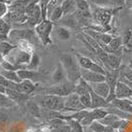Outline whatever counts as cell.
I'll return each instance as SVG.
<instances>
[{"label": "cell", "mask_w": 132, "mask_h": 132, "mask_svg": "<svg viewBox=\"0 0 132 132\" xmlns=\"http://www.w3.org/2000/svg\"><path fill=\"white\" fill-rule=\"evenodd\" d=\"M59 60L65 69L67 80L76 84L82 78L81 67L79 66L76 56L71 53H61L59 55Z\"/></svg>", "instance_id": "6da1fadb"}, {"label": "cell", "mask_w": 132, "mask_h": 132, "mask_svg": "<svg viewBox=\"0 0 132 132\" xmlns=\"http://www.w3.org/2000/svg\"><path fill=\"white\" fill-rule=\"evenodd\" d=\"M32 100H34L38 105L46 110L54 111H63L64 110V101L65 98L53 96V95H35Z\"/></svg>", "instance_id": "7a4b0ae2"}, {"label": "cell", "mask_w": 132, "mask_h": 132, "mask_svg": "<svg viewBox=\"0 0 132 132\" xmlns=\"http://www.w3.org/2000/svg\"><path fill=\"white\" fill-rule=\"evenodd\" d=\"M74 91H75V84L67 80L63 83L54 84L50 87L42 89L38 92L39 93L38 95H53V96L65 98L70 94L74 93Z\"/></svg>", "instance_id": "3957f363"}, {"label": "cell", "mask_w": 132, "mask_h": 132, "mask_svg": "<svg viewBox=\"0 0 132 132\" xmlns=\"http://www.w3.org/2000/svg\"><path fill=\"white\" fill-rule=\"evenodd\" d=\"M32 55L33 52L23 50L17 46L4 58L9 62H11L12 64L17 66L19 69H25L32 59Z\"/></svg>", "instance_id": "277c9868"}, {"label": "cell", "mask_w": 132, "mask_h": 132, "mask_svg": "<svg viewBox=\"0 0 132 132\" xmlns=\"http://www.w3.org/2000/svg\"><path fill=\"white\" fill-rule=\"evenodd\" d=\"M52 30H53V23L48 19L43 20L39 25L35 27V32L44 45H48L51 44L50 35L52 33Z\"/></svg>", "instance_id": "5b68a950"}, {"label": "cell", "mask_w": 132, "mask_h": 132, "mask_svg": "<svg viewBox=\"0 0 132 132\" xmlns=\"http://www.w3.org/2000/svg\"><path fill=\"white\" fill-rule=\"evenodd\" d=\"M26 15H27V24L29 27H36L39 23L44 20L43 18V12L39 6V3H30L26 9Z\"/></svg>", "instance_id": "8992f818"}, {"label": "cell", "mask_w": 132, "mask_h": 132, "mask_svg": "<svg viewBox=\"0 0 132 132\" xmlns=\"http://www.w3.org/2000/svg\"><path fill=\"white\" fill-rule=\"evenodd\" d=\"M36 32L30 29H12L9 33V42L13 44H16L21 40H28L31 42L34 38H36Z\"/></svg>", "instance_id": "52a82bcc"}, {"label": "cell", "mask_w": 132, "mask_h": 132, "mask_svg": "<svg viewBox=\"0 0 132 132\" xmlns=\"http://www.w3.org/2000/svg\"><path fill=\"white\" fill-rule=\"evenodd\" d=\"M77 61L79 63V66L81 67V69H87V70H91V71L97 72V73H101V74H106V70L103 67L102 65H100L99 63L93 61L91 58H89L87 56H84L79 53L75 54Z\"/></svg>", "instance_id": "ba28073f"}, {"label": "cell", "mask_w": 132, "mask_h": 132, "mask_svg": "<svg viewBox=\"0 0 132 132\" xmlns=\"http://www.w3.org/2000/svg\"><path fill=\"white\" fill-rule=\"evenodd\" d=\"M94 20L99 24L100 26L104 28H109L110 23L111 21L112 13L110 9L104 8V7H98L95 11L92 13Z\"/></svg>", "instance_id": "9c48e42d"}, {"label": "cell", "mask_w": 132, "mask_h": 132, "mask_svg": "<svg viewBox=\"0 0 132 132\" xmlns=\"http://www.w3.org/2000/svg\"><path fill=\"white\" fill-rule=\"evenodd\" d=\"M64 110L63 111H80V110H86L84 108V105L81 103L80 100V96L77 95L76 93H72L69 96L65 97V101H64Z\"/></svg>", "instance_id": "30bf717a"}, {"label": "cell", "mask_w": 132, "mask_h": 132, "mask_svg": "<svg viewBox=\"0 0 132 132\" xmlns=\"http://www.w3.org/2000/svg\"><path fill=\"white\" fill-rule=\"evenodd\" d=\"M81 76L89 84H95V83H101L105 81V75L91 71V70H87V69H81Z\"/></svg>", "instance_id": "8fae6325"}, {"label": "cell", "mask_w": 132, "mask_h": 132, "mask_svg": "<svg viewBox=\"0 0 132 132\" xmlns=\"http://www.w3.org/2000/svg\"><path fill=\"white\" fill-rule=\"evenodd\" d=\"M105 68L106 70L112 71V70H118L121 66V57L116 53H108L106 60L105 61Z\"/></svg>", "instance_id": "7c38bea8"}, {"label": "cell", "mask_w": 132, "mask_h": 132, "mask_svg": "<svg viewBox=\"0 0 132 132\" xmlns=\"http://www.w3.org/2000/svg\"><path fill=\"white\" fill-rule=\"evenodd\" d=\"M132 96V90L125 83L118 80L116 87V99H130Z\"/></svg>", "instance_id": "4fadbf2b"}, {"label": "cell", "mask_w": 132, "mask_h": 132, "mask_svg": "<svg viewBox=\"0 0 132 132\" xmlns=\"http://www.w3.org/2000/svg\"><path fill=\"white\" fill-rule=\"evenodd\" d=\"M91 88L97 95L101 96L104 99H108L110 94V88L109 84L105 82H101V83H95V84H90Z\"/></svg>", "instance_id": "5bb4252c"}, {"label": "cell", "mask_w": 132, "mask_h": 132, "mask_svg": "<svg viewBox=\"0 0 132 132\" xmlns=\"http://www.w3.org/2000/svg\"><path fill=\"white\" fill-rule=\"evenodd\" d=\"M110 105L118 110L125 111L132 114V101L129 99H114L112 102H110Z\"/></svg>", "instance_id": "9a60e30c"}, {"label": "cell", "mask_w": 132, "mask_h": 132, "mask_svg": "<svg viewBox=\"0 0 132 132\" xmlns=\"http://www.w3.org/2000/svg\"><path fill=\"white\" fill-rule=\"evenodd\" d=\"M91 94V98H92V109L91 110H95V109H106L110 105V103L106 102V100L102 98L101 96L97 95L91 89L90 91Z\"/></svg>", "instance_id": "2e32d148"}, {"label": "cell", "mask_w": 132, "mask_h": 132, "mask_svg": "<svg viewBox=\"0 0 132 132\" xmlns=\"http://www.w3.org/2000/svg\"><path fill=\"white\" fill-rule=\"evenodd\" d=\"M5 95L9 99L15 102V103H22V102H28L29 95L23 94L15 89H6Z\"/></svg>", "instance_id": "e0dca14e"}, {"label": "cell", "mask_w": 132, "mask_h": 132, "mask_svg": "<svg viewBox=\"0 0 132 132\" xmlns=\"http://www.w3.org/2000/svg\"><path fill=\"white\" fill-rule=\"evenodd\" d=\"M52 81L55 84H59V83H63L67 81V77H66V72L64 67L62 66L60 62L59 64L56 66V68L54 69V71L52 73Z\"/></svg>", "instance_id": "ac0fdd59"}, {"label": "cell", "mask_w": 132, "mask_h": 132, "mask_svg": "<svg viewBox=\"0 0 132 132\" xmlns=\"http://www.w3.org/2000/svg\"><path fill=\"white\" fill-rule=\"evenodd\" d=\"M36 84L31 81V80H23L21 83H18L17 86V91L21 92L26 95H30V94L34 93L36 91Z\"/></svg>", "instance_id": "d6986e66"}, {"label": "cell", "mask_w": 132, "mask_h": 132, "mask_svg": "<svg viewBox=\"0 0 132 132\" xmlns=\"http://www.w3.org/2000/svg\"><path fill=\"white\" fill-rule=\"evenodd\" d=\"M122 44H123V51L131 52L132 51V28H128L122 36Z\"/></svg>", "instance_id": "ffe728a7"}, {"label": "cell", "mask_w": 132, "mask_h": 132, "mask_svg": "<svg viewBox=\"0 0 132 132\" xmlns=\"http://www.w3.org/2000/svg\"><path fill=\"white\" fill-rule=\"evenodd\" d=\"M21 80H36L39 77V73L37 70H30V69H20L17 71Z\"/></svg>", "instance_id": "44dd1931"}, {"label": "cell", "mask_w": 132, "mask_h": 132, "mask_svg": "<svg viewBox=\"0 0 132 132\" xmlns=\"http://www.w3.org/2000/svg\"><path fill=\"white\" fill-rule=\"evenodd\" d=\"M61 8L63 10L64 16L75 13L77 10V1L76 0H65L61 3Z\"/></svg>", "instance_id": "7402d4cb"}, {"label": "cell", "mask_w": 132, "mask_h": 132, "mask_svg": "<svg viewBox=\"0 0 132 132\" xmlns=\"http://www.w3.org/2000/svg\"><path fill=\"white\" fill-rule=\"evenodd\" d=\"M26 105H27L28 111H29L33 116L39 118L40 116H43L42 108H40L34 100H29L28 102H26Z\"/></svg>", "instance_id": "603a6c76"}, {"label": "cell", "mask_w": 132, "mask_h": 132, "mask_svg": "<svg viewBox=\"0 0 132 132\" xmlns=\"http://www.w3.org/2000/svg\"><path fill=\"white\" fill-rule=\"evenodd\" d=\"M61 21V26H64L66 28H71V29H74L78 26V19L76 17V14L73 13V14H70V15H67V16H63V18L60 20Z\"/></svg>", "instance_id": "cb8c5ba5"}, {"label": "cell", "mask_w": 132, "mask_h": 132, "mask_svg": "<svg viewBox=\"0 0 132 132\" xmlns=\"http://www.w3.org/2000/svg\"><path fill=\"white\" fill-rule=\"evenodd\" d=\"M118 80H126L132 82V69L128 65H121L118 69Z\"/></svg>", "instance_id": "d4e9b609"}, {"label": "cell", "mask_w": 132, "mask_h": 132, "mask_svg": "<svg viewBox=\"0 0 132 132\" xmlns=\"http://www.w3.org/2000/svg\"><path fill=\"white\" fill-rule=\"evenodd\" d=\"M0 74L5 78V79L9 80V81H12V82H14V83H21L22 82V80L20 79V77H19V75H18L17 71L5 70V69H3L2 67H0Z\"/></svg>", "instance_id": "484cf974"}, {"label": "cell", "mask_w": 132, "mask_h": 132, "mask_svg": "<svg viewBox=\"0 0 132 132\" xmlns=\"http://www.w3.org/2000/svg\"><path fill=\"white\" fill-rule=\"evenodd\" d=\"M55 35L57 37V39L60 40H68L71 37V33L69 31L68 28L64 27V26H58L55 28Z\"/></svg>", "instance_id": "4316f807"}, {"label": "cell", "mask_w": 132, "mask_h": 132, "mask_svg": "<svg viewBox=\"0 0 132 132\" xmlns=\"http://www.w3.org/2000/svg\"><path fill=\"white\" fill-rule=\"evenodd\" d=\"M15 47H17L16 44H13L10 42L0 43V53L2 54L3 57H6Z\"/></svg>", "instance_id": "83f0119b"}, {"label": "cell", "mask_w": 132, "mask_h": 132, "mask_svg": "<svg viewBox=\"0 0 132 132\" xmlns=\"http://www.w3.org/2000/svg\"><path fill=\"white\" fill-rule=\"evenodd\" d=\"M90 113L94 120H101L109 114V111L106 110V109H95L90 110Z\"/></svg>", "instance_id": "f1b7e54d"}, {"label": "cell", "mask_w": 132, "mask_h": 132, "mask_svg": "<svg viewBox=\"0 0 132 132\" xmlns=\"http://www.w3.org/2000/svg\"><path fill=\"white\" fill-rule=\"evenodd\" d=\"M63 16H64L63 10H62L61 6L58 5L54 10H53V12L51 13V15H50V17L48 18V20H50L52 23H54V22H57V21H60L61 19L63 18Z\"/></svg>", "instance_id": "f546056e"}, {"label": "cell", "mask_w": 132, "mask_h": 132, "mask_svg": "<svg viewBox=\"0 0 132 132\" xmlns=\"http://www.w3.org/2000/svg\"><path fill=\"white\" fill-rule=\"evenodd\" d=\"M119 119H121L120 117H118V116H116V114H113V113H109L105 117H104L103 119H101V120H99V121H101L105 126H112L113 123L116 122L117 120H119Z\"/></svg>", "instance_id": "4dcf8cb0"}, {"label": "cell", "mask_w": 132, "mask_h": 132, "mask_svg": "<svg viewBox=\"0 0 132 132\" xmlns=\"http://www.w3.org/2000/svg\"><path fill=\"white\" fill-rule=\"evenodd\" d=\"M48 123H50V130H54V129H58L66 125L67 121L61 118H52V119H50Z\"/></svg>", "instance_id": "1f68e13d"}, {"label": "cell", "mask_w": 132, "mask_h": 132, "mask_svg": "<svg viewBox=\"0 0 132 132\" xmlns=\"http://www.w3.org/2000/svg\"><path fill=\"white\" fill-rule=\"evenodd\" d=\"M11 24H9L4 18H0V34L8 36L9 33L11 32Z\"/></svg>", "instance_id": "d6a6232c"}, {"label": "cell", "mask_w": 132, "mask_h": 132, "mask_svg": "<svg viewBox=\"0 0 132 132\" xmlns=\"http://www.w3.org/2000/svg\"><path fill=\"white\" fill-rule=\"evenodd\" d=\"M80 100H81V103L84 105V108L86 110H91L92 109V98H91V94H85L80 96Z\"/></svg>", "instance_id": "836d02e7"}, {"label": "cell", "mask_w": 132, "mask_h": 132, "mask_svg": "<svg viewBox=\"0 0 132 132\" xmlns=\"http://www.w3.org/2000/svg\"><path fill=\"white\" fill-rule=\"evenodd\" d=\"M39 64V56L37 53H33L32 55V59L30 61L29 65L25 69H30V70H37L38 66Z\"/></svg>", "instance_id": "e575fe53"}, {"label": "cell", "mask_w": 132, "mask_h": 132, "mask_svg": "<svg viewBox=\"0 0 132 132\" xmlns=\"http://www.w3.org/2000/svg\"><path fill=\"white\" fill-rule=\"evenodd\" d=\"M77 1V11L78 12H90V4L88 0H76Z\"/></svg>", "instance_id": "d590c367"}, {"label": "cell", "mask_w": 132, "mask_h": 132, "mask_svg": "<svg viewBox=\"0 0 132 132\" xmlns=\"http://www.w3.org/2000/svg\"><path fill=\"white\" fill-rule=\"evenodd\" d=\"M68 124L71 127V131L72 132H84V128L81 125V123L77 120H74V119H70V120L67 121Z\"/></svg>", "instance_id": "8d00e7d4"}, {"label": "cell", "mask_w": 132, "mask_h": 132, "mask_svg": "<svg viewBox=\"0 0 132 132\" xmlns=\"http://www.w3.org/2000/svg\"><path fill=\"white\" fill-rule=\"evenodd\" d=\"M0 67H2L5 70H11V71H18V70H20L17 66L12 64L11 62H9L8 60H6L5 58H3L2 61L0 62Z\"/></svg>", "instance_id": "74e56055"}, {"label": "cell", "mask_w": 132, "mask_h": 132, "mask_svg": "<svg viewBox=\"0 0 132 132\" xmlns=\"http://www.w3.org/2000/svg\"><path fill=\"white\" fill-rule=\"evenodd\" d=\"M91 129L94 130L95 132H105V126L99 120H94L91 123Z\"/></svg>", "instance_id": "f35d334b"}, {"label": "cell", "mask_w": 132, "mask_h": 132, "mask_svg": "<svg viewBox=\"0 0 132 132\" xmlns=\"http://www.w3.org/2000/svg\"><path fill=\"white\" fill-rule=\"evenodd\" d=\"M58 6V2H57V0H51L50 3L47 4L46 6V18L48 19L51 15V13L53 12L55 8Z\"/></svg>", "instance_id": "ab89813d"}, {"label": "cell", "mask_w": 132, "mask_h": 132, "mask_svg": "<svg viewBox=\"0 0 132 132\" xmlns=\"http://www.w3.org/2000/svg\"><path fill=\"white\" fill-rule=\"evenodd\" d=\"M92 3H94L95 5H97L98 7H112L111 6V1L110 0H90Z\"/></svg>", "instance_id": "60d3db41"}, {"label": "cell", "mask_w": 132, "mask_h": 132, "mask_svg": "<svg viewBox=\"0 0 132 132\" xmlns=\"http://www.w3.org/2000/svg\"><path fill=\"white\" fill-rule=\"evenodd\" d=\"M5 0H0V18H4L8 12V6Z\"/></svg>", "instance_id": "b9f144b4"}, {"label": "cell", "mask_w": 132, "mask_h": 132, "mask_svg": "<svg viewBox=\"0 0 132 132\" xmlns=\"http://www.w3.org/2000/svg\"><path fill=\"white\" fill-rule=\"evenodd\" d=\"M50 132H72V131H71V127H70V125L67 122V124L64 125L63 127L58 128V129H54V130H50Z\"/></svg>", "instance_id": "7bdbcfd3"}, {"label": "cell", "mask_w": 132, "mask_h": 132, "mask_svg": "<svg viewBox=\"0 0 132 132\" xmlns=\"http://www.w3.org/2000/svg\"><path fill=\"white\" fill-rule=\"evenodd\" d=\"M112 7H121L125 4V0H110Z\"/></svg>", "instance_id": "ee69618b"}, {"label": "cell", "mask_w": 132, "mask_h": 132, "mask_svg": "<svg viewBox=\"0 0 132 132\" xmlns=\"http://www.w3.org/2000/svg\"><path fill=\"white\" fill-rule=\"evenodd\" d=\"M4 42H9V37L7 35L0 34V43H4Z\"/></svg>", "instance_id": "f6af8a7d"}, {"label": "cell", "mask_w": 132, "mask_h": 132, "mask_svg": "<svg viewBox=\"0 0 132 132\" xmlns=\"http://www.w3.org/2000/svg\"><path fill=\"white\" fill-rule=\"evenodd\" d=\"M119 81H121V82H123V83H125L127 86L129 87V88L132 90V82H129V81H126V80H119Z\"/></svg>", "instance_id": "bcb514c9"}, {"label": "cell", "mask_w": 132, "mask_h": 132, "mask_svg": "<svg viewBox=\"0 0 132 132\" xmlns=\"http://www.w3.org/2000/svg\"><path fill=\"white\" fill-rule=\"evenodd\" d=\"M83 128H84V132H95L94 130L91 129V127L90 126H84Z\"/></svg>", "instance_id": "7dc6e473"}, {"label": "cell", "mask_w": 132, "mask_h": 132, "mask_svg": "<svg viewBox=\"0 0 132 132\" xmlns=\"http://www.w3.org/2000/svg\"><path fill=\"white\" fill-rule=\"evenodd\" d=\"M125 4H126L128 7L132 4V0H125Z\"/></svg>", "instance_id": "c3c4849f"}, {"label": "cell", "mask_w": 132, "mask_h": 132, "mask_svg": "<svg viewBox=\"0 0 132 132\" xmlns=\"http://www.w3.org/2000/svg\"><path fill=\"white\" fill-rule=\"evenodd\" d=\"M63 1H65V0H57V2H58V5H61V3H62Z\"/></svg>", "instance_id": "681fc988"}, {"label": "cell", "mask_w": 132, "mask_h": 132, "mask_svg": "<svg viewBox=\"0 0 132 132\" xmlns=\"http://www.w3.org/2000/svg\"><path fill=\"white\" fill-rule=\"evenodd\" d=\"M128 66H129V67H130V68L132 69V60H130V62H129V64H128Z\"/></svg>", "instance_id": "f907efd6"}, {"label": "cell", "mask_w": 132, "mask_h": 132, "mask_svg": "<svg viewBox=\"0 0 132 132\" xmlns=\"http://www.w3.org/2000/svg\"><path fill=\"white\" fill-rule=\"evenodd\" d=\"M129 8H130V9H131V10H132V4H131V5H130V6H129Z\"/></svg>", "instance_id": "816d5d0a"}, {"label": "cell", "mask_w": 132, "mask_h": 132, "mask_svg": "<svg viewBox=\"0 0 132 132\" xmlns=\"http://www.w3.org/2000/svg\"><path fill=\"white\" fill-rule=\"evenodd\" d=\"M114 132H117V131H114Z\"/></svg>", "instance_id": "f5cc1de1"}]
</instances>
